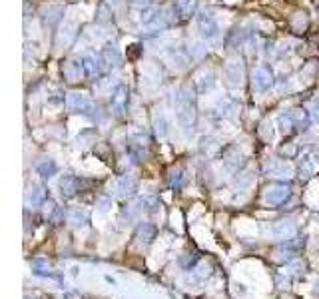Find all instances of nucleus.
Segmentation results:
<instances>
[{
  "label": "nucleus",
  "instance_id": "f257e3e1",
  "mask_svg": "<svg viewBox=\"0 0 319 299\" xmlns=\"http://www.w3.org/2000/svg\"><path fill=\"white\" fill-rule=\"evenodd\" d=\"M176 114H178V122L184 128L186 136H190L194 132V124H196V100H194V92L188 86L178 92Z\"/></svg>",
  "mask_w": 319,
  "mask_h": 299
},
{
  "label": "nucleus",
  "instance_id": "f03ea898",
  "mask_svg": "<svg viewBox=\"0 0 319 299\" xmlns=\"http://www.w3.org/2000/svg\"><path fill=\"white\" fill-rule=\"evenodd\" d=\"M128 104H130V90H128V86L120 84V86L114 90L112 98H110L112 112H114L116 116H126V112H128Z\"/></svg>",
  "mask_w": 319,
  "mask_h": 299
},
{
  "label": "nucleus",
  "instance_id": "7ed1b4c3",
  "mask_svg": "<svg viewBox=\"0 0 319 299\" xmlns=\"http://www.w3.org/2000/svg\"><path fill=\"white\" fill-rule=\"evenodd\" d=\"M198 28H200V32L206 40H212L219 34V24H217V20H215L212 12H202L198 16Z\"/></svg>",
  "mask_w": 319,
  "mask_h": 299
},
{
  "label": "nucleus",
  "instance_id": "20e7f679",
  "mask_svg": "<svg viewBox=\"0 0 319 299\" xmlns=\"http://www.w3.org/2000/svg\"><path fill=\"white\" fill-rule=\"evenodd\" d=\"M291 196V190L287 184H273L266 190V201L269 205H283Z\"/></svg>",
  "mask_w": 319,
  "mask_h": 299
},
{
  "label": "nucleus",
  "instance_id": "39448f33",
  "mask_svg": "<svg viewBox=\"0 0 319 299\" xmlns=\"http://www.w3.org/2000/svg\"><path fill=\"white\" fill-rule=\"evenodd\" d=\"M66 104H68V110H72L76 114H90V112H94V104L88 100V96L78 94V92L70 94L68 100H66Z\"/></svg>",
  "mask_w": 319,
  "mask_h": 299
},
{
  "label": "nucleus",
  "instance_id": "423d86ee",
  "mask_svg": "<svg viewBox=\"0 0 319 299\" xmlns=\"http://www.w3.org/2000/svg\"><path fill=\"white\" fill-rule=\"evenodd\" d=\"M273 82H275V76H273L271 68L260 66V68L256 70V74H254V84H256V88H258L260 92L269 90V88L273 86Z\"/></svg>",
  "mask_w": 319,
  "mask_h": 299
},
{
  "label": "nucleus",
  "instance_id": "0eeeda50",
  "mask_svg": "<svg viewBox=\"0 0 319 299\" xmlns=\"http://www.w3.org/2000/svg\"><path fill=\"white\" fill-rule=\"evenodd\" d=\"M198 10V0H174V12L180 16V20H188L196 14Z\"/></svg>",
  "mask_w": 319,
  "mask_h": 299
},
{
  "label": "nucleus",
  "instance_id": "6e6552de",
  "mask_svg": "<svg viewBox=\"0 0 319 299\" xmlns=\"http://www.w3.org/2000/svg\"><path fill=\"white\" fill-rule=\"evenodd\" d=\"M62 74H64L66 80H70V82H76V80H80L82 76H86L82 58H80V60H70V62H66V64L62 66Z\"/></svg>",
  "mask_w": 319,
  "mask_h": 299
},
{
  "label": "nucleus",
  "instance_id": "1a4fd4ad",
  "mask_svg": "<svg viewBox=\"0 0 319 299\" xmlns=\"http://www.w3.org/2000/svg\"><path fill=\"white\" fill-rule=\"evenodd\" d=\"M82 64H84V72L88 78H98L102 74V68H104L102 58H94L88 54V56H82Z\"/></svg>",
  "mask_w": 319,
  "mask_h": 299
},
{
  "label": "nucleus",
  "instance_id": "9d476101",
  "mask_svg": "<svg viewBox=\"0 0 319 299\" xmlns=\"http://www.w3.org/2000/svg\"><path fill=\"white\" fill-rule=\"evenodd\" d=\"M100 58H102L104 68H108V70L110 68H118L122 64V54H120V50L116 48V46H106V48L102 50Z\"/></svg>",
  "mask_w": 319,
  "mask_h": 299
},
{
  "label": "nucleus",
  "instance_id": "9b49d317",
  "mask_svg": "<svg viewBox=\"0 0 319 299\" xmlns=\"http://www.w3.org/2000/svg\"><path fill=\"white\" fill-rule=\"evenodd\" d=\"M80 190V180L76 176H64L60 180V194L64 198H72Z\"/></svg>",
  "mask_w": 319,
  "mask_h": 299
},
{
  "label": "nucleus",
  "instance_id": "f8f14e48",
  "mask_svg": "<svg viewBox=\"0 0 319 299\" xmlns=\"http://www.w3.org/2000/svg\"><path fill=\"white\" fill-rule=\"evenodd\" d=\"M319 170V162L313 156H305L301 162H299V176L309 180L311 176H315V172Z\"/></svg>",
  "mask_w": 319,
  "mask_h": 299
},
{
  "label": "nucleus",
  "instance_id": "ddd939ff",
  "mask_svg": "<svg viewBox=\"0 0 319 299\" xmlns=\"http://www.w3.org/2000/svg\"><path fill=\"white\" fill-rule=\"evenodd\" d=\"M291 118H293V122H295V128H299V130H307L309 124H311V112H307L305 108L293 110V112H291Z\"/></svg>",
  "mask_w": 319,
  "mask_h": 299
},
{
  "label": "nucleus",
  "instance_id": "4468645a",
  "mask_svg": "<svg viewBox=\"0 0 319 299\" xmlns=\"http://www.w3.org/2000/svg\"><path fill=\"white\" fill-rule=\"evenodd\" d=\"M271 234H273L277 240H291V238L295 236V228H293V223H289V221H279V223L271 230Z\"/></svg>",
  "mask_w": 319,
  "mask_h": 299
},
{
  "label": "nucleus",
  "instance_id": "2eb2a0df",
  "mask_svg": "<svg viewBox=\"0 0 319 299\" xmlns=\"http://www.w3.org/2000/svg\"><path fill=\"white\" fill-rule=\"evenodd\" d=\"M225 74H227V78H229L231 84H240L242 78H244V66H242V62H231V64H227Z\"/></svg>",
  "mask_w": 319,
  "mask_h": 299
},
{
  "label": "nucleus",
  "instance_id": "dca6fc26",
  "mask_svg": "<svg viewBox=\"0 0 319 299\" xmlns=\"http://www.w3.org/2000/svg\"><path fill=\"white\" fill-rule=\"evenodd\" d=\"M26 201L32 203V205L44 203V201H46V192H44V188H42V186H32L30 192L26 194Z\"/></svg>",
  "mask_w": 319,
  "mask_h": 299
},
{
  "label": "nucleus",
  "instance_id": "f3484780",
  "mask_svg": "<svg viewBox=\"0 0 319 299\" xmlns=\"http://www.w3.org/2000/svg\"><path fill=\"white\" fill-rule=\"evenodd\" d=\"M64 16V8L62 6H50V8H46L44 10V24H50L54 26L56 22H60V18Z\"/></svg>",
  "mask_w": 319,
  "mask_h": 299
},
{
  "label": "nucleus",
  "instance_id": "a211bd4d",
  "mask_svg": "<svg viewBox=\"0 0 319 299\" xmlns=\"http://www.w3.org/2000/svg\"><path fill=\"white\" fill-rule=\"evenodd\" d=\"M56 170H58V166H56L54 160H42V162L36 166V172H38L42 178H46V180L52 178L54 174H56Z\"/></svg>",
  "mask_w": 319,
  "mask_h": 299
},
{
  "label": "nucleus",
  "instance_id": "6ab92c4d",
  "mask_svg": "<svg viewBox=\"0 0 319 299\" xmlns=\"http://www.w3.org/2000/svg\"><path fill=\"white\" fill-rule=\"evenodd\" d=\"M136 192V182L132 180V178H122L120 182H118V194L122 196V198H128V196H132Z\"/></svg>",
  "mask_w": 319,
  "mask_h": 299
},
{
  "label": "nucleus",
  "instance_id": "aec40b11",
  "mask_svg": "<svg viewBox=\"0 0 319 299\" xmlns=\"http://www.w3.org/2000/svg\"><path fill=\"white\" fill-rule=\"evenodd\" d=\"M277 124H279V130H281L283 134H291V132H293V128H295V122H293L291 114H279Z\"/></svg>",
  "mask_w": 319,
  "mask_h": 299
},
{
  "label": "nucleus",
  "instance_id": "412c9836",
  "mask_svg": "<svg viewBox=\"0 0 319 299\" xmlns=\"http://www.w3.org/2000/svg\"><path fill=\"white\" fill-rule=\"evenodd\" d=\"M158 16H160L158 8H154V6H146V8H142V12H140V22L148 26V24H152Z\"/></svg>",
  "mask_w": 319,
  "mask_h": 299
},
{
  "label": "nucleus",
  "instance_id": "4be33fe9",
  "mask_svg": "<svg viewBox=\"0 0 319 299\" xmlns=\"http://www.w3.org/2000/svg\"><path fill=\"white\" fill-rule=\"evenodd\" d=\"M235 110H237V104H235L233 100L225 98V100H219V102H217V112H219L221 116H231Z\"/></svg>",
  "mask_w": 319,
  "mask_h": 299
},
{
  "label": "nucleus",
  "instance_id": "5701e85b",
  "mask_svg": "<svg viewBox=\"0 0 319 299\" xmlns=\"http://www.w3.org/2000/svg\"><path fill=\"white\" fill-rule=\"evenodd\" d=\"M213 84H215V78H213V74H204L200 80H198V92L200 94H206V92H210L213 88Z\"/></svg>",
  "mask_w": 319,
  "mask_h": 299
},
{
  "label": "nucleus",
  "instance_id": "b1692460",
  "mask_svg": "<svg viewBox=\"0 0 319 299\" xmlns=\"http://www.w3.org/2000/svg\"><path fill=\"white\" fill-rule=\"evenodd\" d=\"M244 162H242V154L240 152H231V156H227L225 158V166H227V170H231V172H235V170H240V166H242Z\"/></svg>",
  "mask_w": 319,
  "mask_h": 299
},
{
  "label": "nucleus",
  "instance_id": "393cba45",
  "mask_svg": "<svg viewBox=\"0 0 319 299\" xmlns=\"http://www.w3.org/2000/svg\"><path fill=\"white\" fill-rule=\"evenodd\" d=\"M170 186L174 190H182V186H184V172L182 170H172V174H170Z\"/></svg>",
  "mask_w": 319,
  "mask_h": 299
},
{
  "label": "nucleus",
  "instance_id": "a878e982",
  "mask_svg": "<svg viewBox=\"0 0 319 299\" xmlns=\"http://www.w3.org/2000/svg\"><path fill=\"white\" fill-rule=\"evenodd\" d=\"M154 130H156V134H158L160 138H164L168 134V122H166V118L162 114H158L154 118Z\"/></svg>",
  "mask_w": 319,
  "mask_h": 299
},
{
  "label": "nucleus",
  "instance_id": "bb28decb",
  "mask_svg": "<svg viewBox=\"0 0 319 299\" xmlns=\"http://www.w3.org/2000/svg\"><path fill=\"white\" fill-rule=\"evenodd\" d=\"M138 234H140L142 238H146V242H152L154 236H156V228L150 226V223H142V226L138 228Z\"/></svg>",
  "mask_w": 319,
  "mask_h": 299
},
{
  "label": "nucleus",
  "instance_id": "cd10ccee",
  "mask_svg": "<svg viewBox=\"0 0 319 299\" xmlns=\"http://www.w3.org/2000/svg\"><path fill=\"white\" fill-rule=\"evenodd\" d=\"M86 219H88V213H86V211H78V209L72 211V223H74V226H82L80 221H86Z\"/></svg>",
  "mask_w": 319,
  "mask_h": 299
},
{
  "label": "nucleus",
  "instance_id": "c85d7f7f",
  "mask_svg": "<svg viewBox=\"0 0 319 299\" xmlns=\"http://www.w3.org/2000/svg\"><path fill=\"white\" fill-rule=\"evenodd\" d=\"M217 148H219V144L213 138H204L202 140V150H217Z\"/></svg>",
  "mask_w": 319,
  "mask_h": 299
},
{
  "label": "nucleus",
  "instance_id": "c756f323",
  "mask_svg": "<svg viewBox=\"0 0 319 299\" xmlns=\"http://www.w3.org/2000/svg\"><path fill=\"white\" fill-rule=\"evenodd\" d=\"M311 110H313V112H311V114H313V120H317V122H319V100H315V102H313Z\"/></svg>",
  "mask_w": 319,
  "mask_h": 299
},
{
  "label": "nucleus",
  "instance_id": "7c9ffc66",
  "mask_svg": "<svg viewBox=\"0 0 319 299\" xmlns=\"http://www.w3.org/2000/svg\"><path fill=\"white\" fill-rule=\"evenodd\" d=\"M100 205H102L100 209H108V205H110V199H102V201H100Z\"/></svg>",
  "mask_w": 319,
  "mask_h": 299
},
{
  "label": "nucleus",
  "instance_id": "2f4dec72",
  "mask_svg": "<svg viewBox=\"0 0 319 299\" xmlns=\"http://www.w3.org/2000/svg\"><path fill=\"white\" fill-rule=\"evenodd\" d=\"M132 2H136V4H146V0H132Z\"/></svg>",
  "mask_w": 319,
  "mask_h": 299
}]
</instances>
